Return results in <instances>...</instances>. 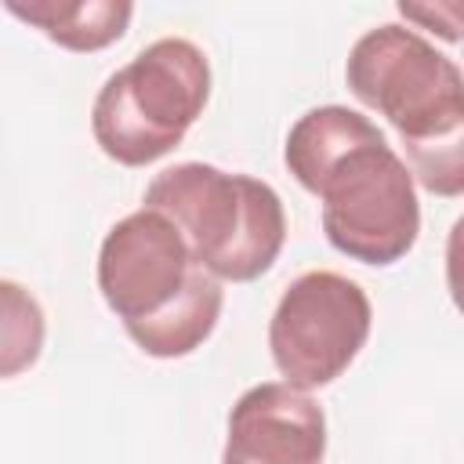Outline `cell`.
<instances>
[{"label":"cell","mask_w":464,"mask_h":464,"mask_svg":"<svg viewBox=\"0 0 464 464\" xmlns=\"http://www.w3.org/2000/svg\"><path fill=\"white\" fill-rule=\"evenodd\" d=\"M348 91L384 116L406 149L410 174L435 196L464 192V76L410 25H377L355 40Z\"/></svg>","instance_id":"cell-2"},{"label":"cell","mask_w":464,"mask_h":464,"mask_svg":"<svg viewBox=\"0 0 464 464\" xmlns=\"http://www.w3.org/2000/svg\"><path fill=\"white\" fill-rule=\"evenodd\" d=\"M323 457L326 413L308 392L265 381L236 399L221 464H323Z\"/></svg>","instance_id":"cell-7"},{"label":"cell","mask_w":464,"mask_h":464,"mask_svg":"<svg viewBox=\"0 0 464 464\" xmlns=\"http://www.w3.org/2000/svg\"><path fill=\"white\" fill-rule=\"evenodd\" d=\"M196 268L181 232L163 214L138 207L102 239L98 290L123 326H138L167 312L185 294Z\"/></svg>","instance_id":"cell-6"},{"label":"cell","mask_w":464,"mask_h":464,"mask_svg":"<svg viewBox=\"0 0 464 464\" xmlns=\"http://www.w3.org/2000/svg\"><path fill=\"white\" fill-rule=\"evenodd\" d=\"M286 170L323 203V232L352 261H402L420 232L417 185L384 130L344 105L308 109L286 134Z\"/></svg>","instance_id":"cell-1"},{"label":"cell","mask_w":464,"mask_h":464,"mask_svg":"<svg viewBox=\"0 0 464 464\" xmlns=\"http://www.w3.org/2000/svg\"><path fill=\"white\" fill-rule=\"evenodd\" d=\"M221 301H225V290L221 283L196 268L185 294L167 308L160 312L156 319L149 323H138V326H123L127 337L152 359H181V355H192L218 326V315H221Z\"/></svg>","instance_id":"cell-8"},{"label":"cell","mask_w":464,"mask_h":464,"mask_svg":"<svg viewBox=\"0 0 464 464\" xmlns=\"http://www.w3.org/2000/svg\"><path fill=\"white\" fill-rule=\"evenodd\" d=\"M370 323L373 308L355 279L330 268L297 276L268 319V348L283 384L297 392L334 384L366 344Z\"/></svg>","instance_id":"cell-5"},{"label":"cell","mask_w":464,"mask_h":464,"mask_svg":"<svg viewBox=\"0 0 464 464\" xmlns=\"http://www.w3.org/2000/svg\"><path fill=\"white\" fill-rule=\"evenodd\" d=\"M141 207L163 214L181 232L192 261L218 283L265 276L286 243L279 192L261 178L228 174L214 163L192 160L160 170Z\"/></svg>","instance_id":"cell-3"},{"label":"cell","mask_w":464,"mask_h":464,"mask_svg":"<svg viewBox=\"0 0 464 464\" xmlns=\"http://www.w3.org/2000/svg\"><path fill=\"white\" fill-rule=\"evenodd\" d=\"M210 98V62L185 36H163L116 69L91 109L98 149L123 167H149L181 145Z\"/></svg>","instance_id":"cell-4"},{"label":"cell","mask_w":464,"mask_h":464,"mask_svg":"<svg viewBox=\"0 0 464 464\" xmlns=\"http://www.w3.org/2000/svg\"><path fill=\"white\" fill-rule=\"evenodd\" d=\"M7 11L36 25L51 44L65 51H102L116 44L134 14L127 0H40V4H7Z\"/></svg>","instance_id":"cell-9"},{"label":"cell","mask_w":464,"mask_h":464,"mask_svg":"<svg viewBox=\"0 0 464 464\" xmlns=\"http://www.w3.org/2000/svg\"><path fill=\"white\" fill-rule=\"evenodd\" d=\"M457 11H460L457 4H450V7H446V14H457ZM399 14H402V18H410V22H417V25H428V29L435 33L439 11H431V7H413V4H399ZM439 36H442V40H450V44H457V40H460L457 18H446V22L439 25Z\"/></svg>","instance_id":"cell-11"},{"label":"cell","mask_w":464,"mask_h":464,"mask_svg":"<svg viewBox=\"0 0 464 464\" xmlns=\"http://www.w3.org/2000/svg\"><path fill=\"white\" fill-rule=\"evenodd\" d=\"M47 323L40 301L14 279H0V381L25 373L44 352Z\"/></svg>","instance_id":"cell-10"}]
</instances>
